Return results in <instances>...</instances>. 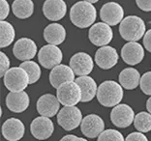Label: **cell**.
<instances>
[{"instance_id": "obj_1", "label": "cell", "mask_w": 151, "mask_h": 141, "mask_svg": "<svg viewBox=\"0 0 151 141\" xmlns=\"http://www.w3.org/2000/svg\"><path fill=\"white\" fill-rule=\"evenodd\" d=\"M97 18V11L93 4L86 1H78L72 6L70 19L72 23L78 28L91 27Z\"/></svg>"}, {"instance_id": "obj_2", "label": "cell", "mask_w": 151, "mask_h": 141, "mask_svg": "<svg viewBox=\"0 0 151 141\" xmlns=\"http://www.w3.org/2000/svg\"><path fill=\"white\" fill-rule=\"evenodd\" d=\"M123 87L120 83L107 80L99 85L97 91V99L99 104L106 107H114L121 102L123 99Z\"/></svg>"}, {"instance_id": "obj_3", "label": "cell", "mask_w": 151, "mask_h": 141, "mask_svg": "<svg viewBox=\"0 0 151 141\" xmlns=\"http://www.w3.org/2000/svg\"><path fill=\"white\" fill-rule=\"evenodd\" d=\"M145 23L137 16L124 18L119 25V33L122 39L128 42H137L145 35Z\"/></svg>"}, {"instance_id": "obj_4", "label": "cell", "mask_w": 151, "mask_h": 141, "mask_svg": "<svg viewBox=\"0 0 151 141\" xmlns=\"http://www.w3.org/2000/svg\"><path fill=\"white\" fill-rule=\"evenodd\" d=\"M5 87L10 92L24 91L29 84V77L24 69L22 67H14L5 74L3 77Z\"/></svg>"}, {"instance_id": "obj_5", "label": "cell", "mask_w": 151, "mask_h": 141, "mask_svg": "<svg viewBox=\"0 0 151 141\" xmlns=\"http://www.w3.org/2000/svg\"><path fill=\"white\" fill-rule=\"evenodd\" d=\"M56 97L64 106H76L81 102V90L76 81L65 82L56 89Z\"/></svg>"}, {"instance_id": "obj_6", "label": "cell", "mask_w": 151, "mask_h": 141, "mask_svg": "<svg viewBox=\"0 0 151 141\" xmlns=\"http://www.w3.org/2000/svg\"><path fill=\"white\" fill-rule=\"evenodd\" d=\"M82 119L83 118L81 109L77 106H64L57 114L58 125L68 132L81 126Z\"/></svg>"}, {"instance_id": "obj_7", "label": "cell", "mask_w": 151, "mask_h": 141, "mask_svg": "<svg viewBox=\"0 0 151 141\" xmlns=\"http://www.w3.org/2000/svg\"><path fill=\"white\" fill-rule=\"evenodd\" d=\"M113 37L111 26L105 22L93 24L88 31L89 41L97 47H106L111 42Z\"/></svg>"}, {"instance_id": "obj_8", "label": "cell", "mask_w": 151, "mask_h": 141, "mask_svg": "<svg viewBox=\"0 0 151 141\" xmlns=\"http://www.w3.org/2000/svg\"><path fill=\"white\" fill-rule=\"evenodd\" d=\"M63 59V53L57 46L47 44L38 52L39 63L46 69H52L60 65Z\"/></svg>"}, {"instance_id": "obj_9", "label": "cell", "mask_w": 151, "mask_h": 141, "mask_svg": "<svg viewBox=\"0 0 151 141\" xmlns=\"http://www.w3.org/2000/svg\"><path fill=\"white\" fill-rule=\"evenodd\" d=\"M135 116L133 108L125 104H119L114 106L111 112V120L112 124L120 129L130 127L135 120Z\"/></svg>"}, {"instance_id": "obj_10", "label": "cell", "mask_w": 151, "mask_h": 141, "mask_svg": "<svg viewBox=\"0 0 151 141\" xmlns=\"http://www.w3.org/2000/svg\"><path fill=\"white\" fill-rule=\"evenodd\" d=\"M100 18L103 22L109 26L117 25L124 19V10L116 2H108L100 10Z\"/></svg>"}, {"instance_id": "obj_11", "label": "cell", "mask_w": 151, "mask_h": 141, "mask_svg": "<svg viewBox=\"0 0 151 141\" xmlns=\"http://www.w3.org/2000/svg\"><path fill=\"white\" fill-rule=\"evenodd\" d=\"M37 44L32 39L22 38L14 44L13 53L17 59L20 61H30L37 54Z\"/></svg>"}, {"instance_id": "obj_12", "label": "cell", "mask_w": 151, "mask_h": 141, "mask_svg": "<svg viewBox=\"0 0 151 141\" xmlns=\"http://www.w3.org/2000/svg\"><path fill=\"white\" fill-rule=\"evenodd\" d=\"M81 130L88 138L98 137L105 130V123L99 115L89 114L82 119Z\"/></svg>"}, {"instance_id": "obj_13", "label": "cell", "mask_w": 151, "mask_h": 141, "mask_svg": "<svg viewBox=\"0 0 151 141\" xmlns=\"http://www.w3.org/2000/svg\"><path fill=\"white\" fill-rule=\"evenodd\" d=\"M30 132L36 139L45 140L52 135L54 132V125L49 117L40 116L31 122Z\"/></svg>"}, {"instance_id": "obj_14", "label": "cell", "mask_w": 151, "mask_h": 141, "mask_svg": "<svg viewBox=\"0 0 151 141\" xmlns=\"http://www.w3.org/2000/svg\"><path fill=\"white\" fill-rule=\"evenodd\" d=\"M70 67L75 74L78 77L88 75L93 71L94 62L91 56L86 52H78L72 56L70 60Z\"/></svg>"}, {"instance_id": "obj_15", "label": "cell", "mask_w": 151, "mask_h": 141, "mask_svg": "<svg viewBox=\"0 0 151 141\" xmlns=\"http://www.w3.org/2000/svg\"><path fill=\"white\" fill-rule=\"evenodd\" d=\"M60 104V102L58 101L56 96L52 94H45L38 99L36 108L41 116L50 118L58 114Z\"/></svg>"}, {"instance_id": "obj_16", "label": "cell", "mask_w": 151, "mask_h": 141, "mask_svg": "<svg viewBox=\"0 0 151 141\" xmlns=\"http://www.w3.org/2000/svg\"><path fill=\"white\" fill-rule=\"evenodd\" d=\"M25 127L22 120L9 118L2 125V135L8 141H19L24 135Z\"/></svg>"}, {"instance_id": "obj_17", "label": "cell", "mask_w": 151, "mask_h": 141, "mask_svg": "<svg viewBox=\"0 0 151 141\" xmlns=\"http://www.w3.org/2000/svg\"><path fill=\"white\" fill-rule=\"evenodd\" d=\"M118 53L114 47L106 46L100 47L95 53V62L103 70H109L118 62Z\"/></svg>"}, {"instance_id": "obj_18", "label": "cell", "mask_w": 151, "mask_h": 141, "mask_svg": "<svg viewBox=\"0 0 151 141\" xmlns=\"http://www.w3.org/2000/svg\"><path fill=\"white\" fill-rule=\"evenodd\" d=\"M121 57L126 64L135 66L139 64L145 57V49L137 42H129L123 46Z\"/></svg>"}, {"instance_id": "obj_19", "label": "cell", "mask_w": 151, "mask_h": 141, "mask_svg": "<svg viewBox=\"0 0 151 141\" xmlns=\"http://www.w3.org/2000/svg\"><path fill=\"white\" fill-rule=\"evenodd\" d=\"M6 105L10 111L22 113L25 111L30 104V99L25 91L10 92L6 97Z\"/></svg>"}, {"instance_id": "obj_20", "label": "cell", "mask_w": 151, "mask_h": 141, "mask_svg": "<svg viewBox=\"0 0 151 141\" xmlns=\"http://www.w3.org/2000/svg\"><path fill=\"white\" fill-rule=\"evenodd\" d=\"M67 13V5L64 0H46L43 5V14L51 21L62 19Z\"/></svg>"}, {"instance_id": "obj_21", "label": "cell", "mask_w": 151, "mask_h": 141, "mask_svg": "<svg viewBox=\"0 0 151 141\" xmlns=\"http://www.w3.org/2000/svg\"><path fill=\"white\" fill-rule=\"evenodd\" d=\"M75 73L72 68L67 65H58L51 70L50 74V82L52 87L58 88L65 82L74 81Z\"/></svg>"}, {"instance_id": "obj_22", "label": "cell", "mask_w": 151, "mask_h": 141, "mask_svg": "<svg viewBox=\"0 0 151 141\" xmlns=\"http://www.w3.org/2000/svg\"><path fill=\"white\" fill-rule=\"evenodd\" d=\"M75 81L81 87V102H90L97 96L98 86L96 84V81L91 77H88V75L78 77Z\"/></svg>"}, {"instance_id": "obj_23", "label": "cell", "mask_w": 151, "mask_h": 141, "mask_svg": "<svg viewBox=\"0 0 151 141\" xmlns=\"http://www.w3.org/2000/svg\"><path fill=\"white\" fill-rule=\"evenodd\" d=\"M44 39L49 44L58 46L66 39V30L59 23H51L44 30Z\"/></svg>"}, {"instance_id": "obj_24", "label": "cell", "mask_w": 151, "mask_h": 141, "mask_svg": "<svg viewBox=\"0 0 151 141\" xmlns=\"http://www.w3.org/2000/svg\"><path fill=\"white\" fill-rule=\"evenodd\" d=\"M139 72L134 68H126L119 74L118 80L120 85L127 90H134L140 83Z\"/></svg>"}, {"instance_id": "obj_25", "label": "cell", "mask_w": 151, "mask_h": 141, "mask_svg": "<svg viewBox=\"0 0 151 141\" xmlns=\"http://www.w3.org/2000/svg\"><path fill=\"white\" fill-rule=\"evenodd\" d=\"M12 11L18 19H28L33 15L34 3L32 0H15L12 4Z\"/></svg>"}, {"instance_id": "obj_26", "label": "cell", "mask_w": 151, "mask_h": 141, "mask_svg": "<svg viewBox=\"0 0 151 141\" xmlns=\"http://www.w3.org/2000/svg\"><path fill=\"white\" fill-rule=\"evenodd\" d=\"M0 47H7L11 44L16 37V31L14 26L8 21L1 20L0 23Z\"/></svg>"}, {"instance_id": "obj_27", "label": "cell", "mask_w": 151, "mask_h": 141, "mask_svg": "<svg viewBox=\"0 0 151 141\" xmlns=\"http://www.w3.org/2000/svg\"><path fill=\"white\" fill-rule=\"evenodd\" d=\"M135 128L139 132H148L151 130V114L149 112L142 111L135 116Z\"/></svg>"}, {"instance_id": "obj_28", "label": "cell", "mask_w": 151, "mask_h": 141, "mask_svg": "<svg viewBox=\"0 0 151 141\" xmlns=\"http://www.w3.org/2000/svg\"><path fill=\"white\" fill-rule=\"evenodd\" d=\"M22 69H24L26 73L29 77V84H34L40 79L41 77V68L36 62L32 60L22 62L20 66Z\"/></svg>"}, {"instance_id": "obj_29", "label": "cell", "mask_w": 151, "mask_h": 141, "mask_svg": "<svg viewBox=\"0 0 151 141\" xmlns=\"http://www.w3.org/2000/svg\"><path fill=\"white\" fill-rule=\"evenodd\" d=\"M97 141H125V139L122 133L118 130L109 129L107 130H104L98 136Z\"/></svg>"}, {"instance_id": "obj_30", "label": "cell", "mask_w": 151, "mask_h": 141, "mask_svg": "<svg viewBox=\"0 0 151 141\" xmlns=\"http://www.w3.org/2000/svg\"><path fill=\"white\" fill-rule=\"evenodd\" d=\"M140 89L145 95L151 96V72H147L140 78Z\"/></svg>"}, {"instance_id": "obj_31", "label": "cell", "mask_w": 151, "mask_h": 141, "mask_svg": "<svg viewBox=\"0 0 151 141\" xmlns=\"http://www.w3.org/2000/svg\"><path fill=\"white\" fill-rule=\"evenodd\" d=\"M0 77H4L5 74L8 72L10 69V59L4 52L0 53Z\"/></svg>"}, {"instance_id": "obj_32", "label": "cell", "mask_w": 151, "mask_h": 141, "mask_svg": "<svg viewBox=\"0 0 151 141\" xmlns=\"http://www.w3.org/2000/svg\"><path fill=\"white\" fill-rule=\"evenodd\" d=\"M0 19L1 20H5L10 13V6L7 0H0Z\"/></svg>"}, {"instance_id": "obj_33", "label": "cell", "mask_w": 151, "mask_h": 141, "mask_svg": "<svg viewBox=\"0 0 151 141\" xmlns=\"http://www.w3.org/2000/svg\"><path fill=\"white\" fill-rule=\"evenodd\" d=\"M125 141H148V139H147L145 135H143L142 132H135L130 133V135L126 137Z\"/></svg>"}, {"instance_id": "obj_34", "label": "cell", "mask_w": 151, "mask_h": 141, "mask_svg": "<svg viewBox=\"0 0 151 141\" xmlns=\"http://www.w3.org/2000/svg\"><path fill=\"white\" fill-rule=\"evenodd\" d=\"M137 6L145 12H151V0H136Z\"/></svg>"}, {"instance_id": "obj_35", "label": "cell", "mask_w": 151, "mask_h": 141, "mask_svg": "<svg viewBox=\"0 0 151 141\" xmlns=\"http://www.w3.org/2000/svg\"><path fill=\"white\" fill-rule=\"evenodd\" d=\"M143 46L147 51L151 52V29H149L143 36Z\"/></svg>"}, {"instance_id": "obj_36", "label": "cell", "mask_w": 151, "mask_h": 141, "mask_svg": "<svg viewBox=\"0 0 151 141\" xmlns=\"http://www.w3.org/2000/svg\"><path fill=\"white\" fill-rule=\"evenodd\" d=\"M76 135H65L64 137L60 139V141H73L75 138H76Z\"/></svg>"}, {"instance_id": "obj_37", "label": "cell", "mask_w": 151, "mask_h": 141, "mask_svg": "<svg viewBox=\"0 0 151 141\" xmlns=\"http://www.w3.org/2000/svg\"><path fill=\"white\" fill-rule=\"evenodd\" d=\"M146 109H147V111L151 114V97L147 99V102H146Z\"/></svg>"}, {"instance_id": "obj_38", "label": "cell", "mask_w": 151, "mask_h": 141, "mask_svg": "<svg viewBox=\"0 0 151 141\" xmlns=\"http://www.w3.org/2000/svg\"><path fill=\"white\" fill-rule=\"evenodd\" d=\"M73 141H88V140H87V139H85V138H82V137H78V136H77Z\"/></svg>"}, {"instance_id": "obj_39", "label": "cell", "mask_w": 151, "mask_h": 141, "mask_svg": "<svg viewBox=\"0 0 151 141\" xmlns=\"http://www.w3.org/2000/svg\"><path fill=\"white\" fill-rule=\"evenodd\" d=\"M83 1H86V2H88V3H91V4H93V3L98 2L99 0H83Z\"/></svg>"}]
</instances>
